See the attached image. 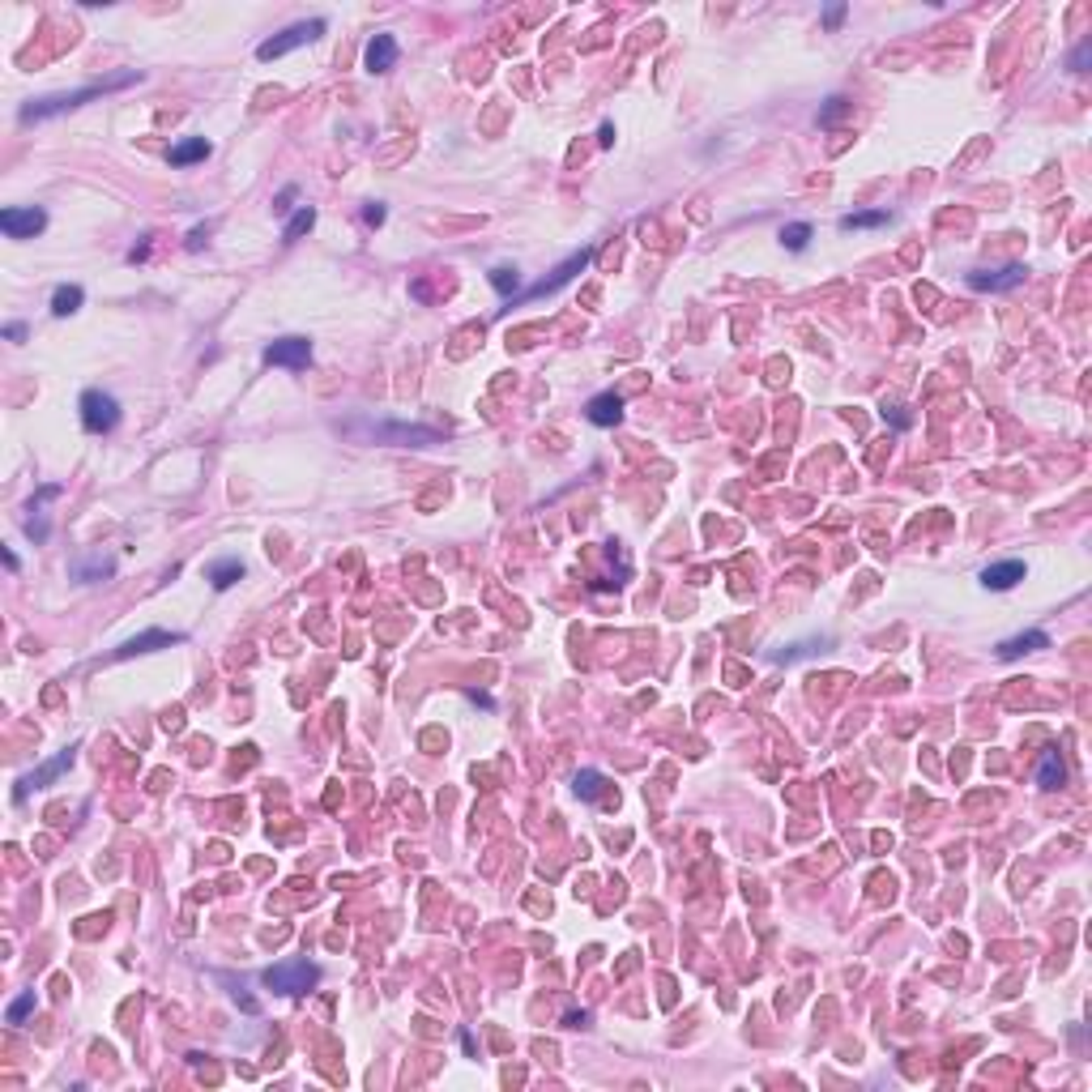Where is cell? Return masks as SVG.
<instances>
[{
  "instance_id": "obj_23",
  "label": "cell",
  "mask_w": 1092,
  "mask_h": 1092,
  "mask_svg": "<svg viewBox=\"0 0 1092 1092\" xmlns=\"http://www.w3.org/2000/svg\"><path fill=\"white\" fill-rule=\"evenodd\" d=\"M491 286L504 294V299H516V286H520V278H516V269H491Z\"/></svg>"
},
{
  "instance_id": "obj_1",
  "label": "cell",
  "mask_w": 1092,
  "mask_h": 1092,
  "mask_svg": "<svg viewBox=\"0 0 1092 1092\" xmlns=\"http://www.w3.org/2000/svg\"><path fill=\"white\" fill-rule=\"evenodd\" d=\"M133 82H141L137 73H115V78L94 82V86H82V90H64V94L35 98V103L21 107V124H35V120H52V115H64V111H78V107L94 103V98H103V94H111V90H124V86H133Z\"/></svg>"
},
{
  "instance_id": "obj_21",
  "label": "cell",
  "mask_w": 1092,
  "mask_h": 1092,
  "mask_svg": "<svg viewBox=\"0 0 1092 1092\" xmlns=\"http://www.w3.org/2000/svg\"><path fill=\"white\" fill-rule=\"evenodd\" d=\"M1062 777H1066V768H1062L1058 751H1046V755H1041V768H1037V781L1046 785V789H1058Z\"/></svg>"
},
{
  "instance_id": "obj_30",
  "label": "cell",
  "mask_w": 1092,
  "mask_h": 1092,
  "mask_svg": "<svg viewBox=\"0 0 1092 1092\" xmlns=\"http://www.w3.org/2000/svg\"><path fill=\"white\" fill-rule=\"evenodd\" d=\"M5 337L9 341H21V337H26V325H17V320H13V325H5Z\"/></svg>"
},
{
  "instance_id": "obj_6",
  "label": "cell",
  "mask_w": 1092,
  "mask_h": 1092,
  "mask_svg": "<svg viewBox=\"0 0 1092 1092\" xmlns=\"http://www.w3.org/2000/svg\"><path fill=\"white\" fill-rule=\"evenodd\" d=\"M43 227H47V214L39 209V205H9L5 214H0V231H5L9 239H35V235H43Z\"/></svg>"
},
{
  "instance_id": "obj_32",
  "label": "cell",
  "mask_w": 1092,
  "mask_h": 1092,
  "mask_svg": "<svg viewBox=\"0 0 1092 1092\" xmlns=\"http://www.w3.org/2000/svg\"><path fill=\"white\" fill-rule=\"evenodd\" d=\"M294 192H299V188H294V184H290V188H282V196H278V209H290V201H294Z\"/></svg>"
},
{
  "instance_id": "obj_17",
  "label": "cell",
  "mask_w": 1092,
  "mask_h": 1092,
  "mask_svg": "<svg viewBox=\"0 0 1092 1092\" xmlns=\"http://www.w3.org/2000/svg\"><path fill=\"white\" fill-rule=\"evenodd\" d=\"M887 222H892L887 209H862V214L840 218V231H871V227H887Z\"/></svg>"
},
{
  "instance_id": "obj_8",
  "label": "cell",
  "mask_w": 1092,
  "mask_h": 1092,
  "mask_svg": "<svg viewBox=\"0 0 1092 1092\" xmlns=\"http://www.w3.org/2000/svg\"><path fill=\"white\" fill-rule=\"evenodd\" d=\"M371 440L397 444V449H410V444H440V431H431V427H406V423H376V427H371Z\"/></svg>"
},
{
  "instance_id": "obj_22",
  "label": "cell",
  "mask_w": 1092,
  "mask_h": 1092,
  "mask_svg": "<svg viewBox=\"0 0 1092 1092\" xmlns=\"http://www.w3.org/2000/svg\"><path fill=\"white\" fill-rule=\"evenodd\" d=\"M807 239H811V222H789V227H781V243L789 252H803Z\"/></svg>"
},
{
  "instance_id": "obj_11",
  "label": "cell",
  "mask_w": 1092,
  "mask_h": 1092,
  "mask_svg": "<svg viewBox=\"0 0 1092 1092\" xmlns=\"http://www.w3.org/2000/svg\"><path fill=\"white\" fill-rule=\"evenodd\" d=\"M397 56H402L397 39L393 35H376V39L367 43V52H363V64H367V73H388L397 64Z\"/></svg>"
},
{
  "instance_id": "obj_14",
  "label": "cell",
  "mask_w": 1092,
  "mask_h": 1092,
  "mask_svg": "<svg viewBox=\"0 0 1092 1092\" xmlns=\"http://www.w3.org/2000/svg\"><path fill=\"white\" fill-rule=\"evenodd\" d=\"M68 764H73V751H60L56 760H47V764L39 768V773H31V777H21V785H17V798H26V793H31V789H43L47 781H56V777L64 773V768H68Z\"/></svg>"
},
{
  "instance_id": "obj_19",
  "label": "cell",
  "mask_w": 1092,
  "mask_h": 1092,
  "mask_svg": "<svg viewBox=\"0 0 1092 1092\" xmlns=\"http://www.w3.org/2000/svg\"><path fill=\"white\" fill-rule=\"evenodd\" d=\"M312 227H316V209H312V205H304V209H294V214H290V222L282 227V239H286V243H294L299 235H308Z\"/></svg>"
},
{
  "instance_id": "obj_28",
  "label": "cell",
  "mask_w": 1092,
  "mask_h": 1092,
  "mask_svg": "<svg viewBox=\"0 0 1092 1092\" xmlns=\"http://www.w3.org/2000/svg\"><path fill=\"white\" fill-rule=\"evenodd\" d=\"M840 17H845V5H832L828 13H824V26L832 31V26H840Z\"/></svg>"
},
{
  "instance_id": "obj_2",
  "label": "cell",
  "mask_w": 1092,
  "mask_h": 1092,
  "mask_svg": "<svg viewBox=\"0 0 1092 1092\" xmlns=\"http://www.w3.org/2000/svg\"><path fill=\"white\" fill-rule=\"evenodd\" d=\"M261 981L278 995H308V990L320 981V969L308 960H290V964H273V969L261 973Z\"/></svg>"
},
{
  "instance_id": "obj_27",
  "label": "cell",
  "mask_w": 1092,
  "mask_h": 1092,
  "mask_svg": "<svg viewBox=\"0 0 1092 1092\" xmlns=\"http://www.w3.org/2000/svg\"><path fill=\"white\" fill-rule=\"evenodd\" d=\"M363 222H367V227H380V222H384V205H367L363 209Z\"/></svg>"
},
{
  "instance_id": "obj_16",
  "label": "cell",
  "mask_w": 1092,
  "mask_h": 1092,
  "mask_svg": "<svg viewBox=\"0 0 1092 1092\" xmlns=\"http://www.w3.org/2000/svg\"><path fill=\"white\" fill-rule=\"evenodd\" d=\"M1033 649H1050V636H1046V632H1020V636H1011V640L999 644V657L1011 661V657L1033 653Z\"/></svg>"
},
{
  "instance_id": "obj_26",
  "label": "cell",
  "mask_w": 1092,
  "mask_h": 1092,
  "mask_svg": "<svg viewBox=\"0 0 1092 1092\" xmlns=\"http://www.w3.org/2000/svg\"><path fill=\"white\" fill-rule=\"evenodd\" d=\"M845 107H850V98H840V94H832V98H828V107H824V111H819V124H824V129H828V124H832V120H840V115H845Z\"/></svg>"
},
{
  "instance_id": "obj_4",
  "label": "cell",
  "mask_w": 1092,
  "mask_h": 1092,
  "mask_svg": "<svg viewBox=\"0 0 1092 1092\" xmlns=\"http://www.w3.org/2000/svg\"><path fill=\"white\" fill-rule=\"evenodd\" d=\"M115 423H120V402H115V397L103 393V388H86L82 393V427L90 435H103Z\"/></svg>"
},
{
  "instance_id": "obj_3",
  "label": "cell",
  "mask_w": 1092,
  "mask_h": 1092,
  "mask_svg": "<svg viewBox=\"0 0 1092 1092\" xmlns=\"http://www.w3.org/2000/svg\"><path fill=\"white\" fill-rule=\"evenodd\" d=\"M589 261H593V247H585V252H572V257H567L563 265H555V269H551V278L534 282L530 290H516V299H508V308H512V304H534V299H542V294H555L559 286H567V282H572L581 269H589Z\"/></svg>"
},
{
  "instance_id": "obj_7",
  "label": "cell",
  "mask_w": 1092,
  "mask_h": 1092,
  "mask_svg": "<svg viewBox=\"0 0 1092 1092\" xmlns=\"http://www.w3.org/2000/svg\"><path fill=\"white\" fill-rule=\"evenodd\" d=\"M265 363L269 367H290L299 371L312 363V341L308 337H278L273 346H265Z\"/></svg>"
},
{
  "instance_id": "obj_24",
  "label": "cell",
  "mask_w": 1092,
  "mask_h": 1092,
  "mask_svg": "<svg viewBox=\"0 0 1092 1092\" xmlns=\"http://www.w3.org/2000/svg\"><path fill=\"white\" fill-rule=\"evenodd\" d=\"M602 785H606V781H602V773H593V768H585V773H577V785H572V789L581 793V798H598V793H602Z\"/></svg>"
},
{
  "instance_id": "obj_25",
  "label": "cell",
  "mask_w": 1092,
  "mask_h": 1092,
  "mask_svg": "<svg viewBox=\"0 0 1092 1092\" xmlns=\"http://www.w3.org/2000/svg\"><path fill=\"white\" fill-rule=\"evenodd\" d=\"M31 1011H35V990H26V995H17V999L9 1003V1011H5V1020H9V1024H21V1020H26V1015H31Z\"/></svg>"
},
{
  "instance_id": "obj_10",
  "label": "cell",
  "mask_w": 1092,
  "mask_h": 1092,
  "mask_svg": "<svg viewBox=\"0 0 1092 1092\" xmlns=\"http://www.w3.org/2000/svg\"><path fill=\"white\" fill-rule=\"evenodd\" d=\"M585 414H589L593 427H614V423H624V397L619 393H598L585 406Z\"/></svg>"
},
{
  "instance_id": "obj_13",
  "label": "cell",
  "mask_w": 1092,
  "mask_h": 1092,
  "mask_svg": "<svg viewBox=\"0 0 1092 1092\" xmlns=\"http://www.w3.org/2000/svg\"><path fill=\"white\" fill-rule=\"evenodd\" d=\"M1024 282V265H1007L999 273H969V286L973 290H1011Z\"/></svg>"
},
{
  "instance_id": "obj_33",
  "label": "cell",
  "mask_w": 1092,
  "mask_h": 1092,
  "mask_svg": "<svg viewBox=\"0 0 1092 1092\" xmlns=\"http://www.w3.org/2000/svg\"><path fill=\"white\" fill-rule=\"evenodd\" d=\"M201 239H205V227H196V231L188 235V247H201Z\"/></svg>"
},
{
  "instance_id": "obj_31",
  "label": "cell",
  "mask_w": 1092,
  "mask_h": 1092,
  "mask_svg": "<svg viewBox=\"0 0 1092 1092\" xmlns=\"http://www.w3.org/2000/svg\"><path fill=\"white\" fill-rule=\"evenodd\" d=\"M589 1024V1011H572L567 1015V1028H585Z\"/></svg>"
},
{
  "instance_id": "obj_9",
  "label": "cell",
  "mask_w": 1092,
  "mask_h": 1092,
  "mask_svg": "<svg viewBox=\"0 0 1092 1092\" xmlns=\"http://www.w3.org/2000/svg\"><path fill=\"white\" fill-rule=\"evenodd\" d=\"M171 644H184V632H141L133 640H124L115 657H137V653H154V649H171Z\"/></svg>"
},
{
  "instance_id": "obj_5",
  "label": "cell",
  "mask_w": 1092,
  "mask_h": 1092,
  "mask_svg": "<svg viewBox=\"0 0 1092 1092\" xmlns=\"http://www.w3.org/2000/svg\"><path fill=\"white\" fill-rule=\"evenodd\" d=\"M316 35H325V21H320V17H312V21H299V26H286L282 35H273V39H265V43L257 47V60H278V56L294 52V47L312 43Z\"/></svg>"
},
{
  "instance_id": "obj_18",
  "label": "cell",
  "mask_w": 1092,
  "mask_h": 1092,
  "mask_svg": "<svg viewBox=\"0 0 1092 1092\" xmlns=\"http://www.w3.org/2000/svg\"><path fill=\"white\" fill-rule=\"evenodd\" d=\"M239 577H243V563H239V559H218V563L209 567V585H214V589H231Z\"/></svg>"
},
{
  "instance_id": "obj_20",
  "label": "cell",
  "mask_w": 1092,
  "mask_h": 1092,
  "mask_svg": "<svg viewBox=\"0 0 1092 1092\" xmlns=\"http://www.w3.org/2000/svg\"><path fill=\"white\" fill-rule=\"evenodd\" d=\"M82 299H86V290L82 286H56V294H52V312L56 316H73L82 308Z\"/></svg>"
},
{
  "instance_id": "obj_15",
  "label": "cell",
  "mask_w": 1092,
  "mask_h": 1092,
  "mask_svg": "<svg viewBox=\"0 0 1092 1092\" xmlns=\"http://www.w3.org/2000/svg\"><path fill=\"white\" fill-rule=\"evenodd\" d=\"M209 150H214V145H209L205 137H188V141H180V145H171V150H167V162H171V167H192V162L209 158Z\"/></svg>"
},
{
  "instance_id": "obj_12",
  "label": "cell",
  "mask_w": 1092,
  "mask_h": 1092,
  "mask_svg": "<svg viewBox=\"0 0 1092 1092\" xmlns=\"http://www.w3.org/2000/svg\"><path fill=\"white\" fill-rule=\"evenodd\" d=\"M1024 581V563L1020 559H999V563H990L986 572H981V585L986 589H1011V585H1020Z\"/></svg>"
},
{
  "instance_id": "obj_29",
  "label": "cell",
  "mask_w": 1092,
  "mask_h": 1092,
  "mask_svg": "<svg viewBox=\"0 0 1092 1092\" xmlns=\"http://www.w3.org/2000/svg\"><path fill=\"white\" fill-rule=\"evenodd\" d=\"M1088 56H1092V43H1080V52L1071 56V68H1084V64H1088Z\"/></svg>"
}]
</instances>
